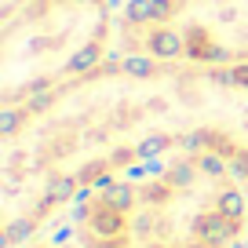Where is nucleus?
Returning a JSON list of instances; mask_svg holds the SVG:
<instances>
[{"mask_svg": "<svg viewBox=\"0 0 248 248\" xmlns=\"http://www.w3.org/2000/svg\"><path fill=\"white\" fill-rule=\"evenodd\" d=\"M194 233H197V241H204V245H212V248L230 245L233 233H237V219H226V216H219V212H208V216H201L194 223Z\"/></svg>", "mask_w": 248, "mask_h": 248, "instance_id": "f257e3e1", "label": "nucleus"}, {"mask_svg": "<svg viewBox=\"0 0 248 248\" xmlns=\"http://www.w3.org/2000/svg\"><path fill=\"white\" fill-rule=\"evenodd\" d=\"M146 47H150L154 59H179L186 51V40H183V33L168 30V26H157V30H150Z\"/></svg>", "mask_w": 248, "mask_h": 248, "instance_id": "f03ea898", "label": "nucleus"}, {"mask_svg": "<svg viewBox=\"0 0 248 248\" xmlns=\"http://www.w3.org/2000/svg\"><path fill=\"white\" fill-rule=\"evenodd\" d=\"M124 216H128V212H117L113 204L102 201L99 208L92 212V230H95V233H102V237H117V233L128 226V219H124Z\"/></svg>", "mask_w": 248, "mask_h": 248, "instance_id": "7ed1b4c3", "label": "nucleus"}, {"mask_svg": "<svg viewBox=\"0 0 248 248\" xmlns=\"http://www.w3.org/2000/svg\"><path fill=\"white\" fill-rule=\"evenodd\" d=\"M102 59V47L99 44H84L80 51L70 55V62H66V73H92L95 66H99Z\"/></svg>", "mask_w": 248, "mask_h": 248, "instance_id": "20e7f679", "label": "nucleus"}, {"mask_svg": "<svg viewBox=\"0 0 248 248\" xmlns=\"http://www.w3.org/2000/svg\"><path fill=\"white\" fill-rule=\"evenodd\" d=\"M245 204H248V197L237 194V190H223V194L216 197V212L226 216V219H237V223H241V216H245Z\"/></svg>", "mask_w": 248, "mask_h": 248, "instance_id": "39448f33", "label": "nucleus"}, {"mask_svg": "<svg viewBox=\"0 0 248 248\" xmlns=\"http://www.w3.org/2000/svg\"><path fill=\"white\" fill-rule=\"evenodd\" d=\"M121 70L128 73V77H135V80H150L157 73V62H154V55H128V59L121 62Z\"/></svg>", "mask_w": 248, "mask_h": 248, "instance_id": "423d86ee", "label": "nucleus"}, {"mask_svg": "<svg viewBox=\"0 0 248 248\" xmlns=\"http://www.w3.org/2000/svg\"><path fill=\"white\" fill-rule=\"evenodd\" d=\"M197 161H175L164 175H168V186H179V190H186V186H194V179H197Z\"/></svg>", "mask_w": 248, "mask_h": 248, "instance_id": "0eeeda50", "label": "nucleus"}, {"mask_svg": "<svg viewBox=\"0 0 248 248\" xmlns=\"http://www.w3.org/2000/svg\"><path fill=\"white\" fill-rule=\"evenodd\" d=\"M168 146H171V139H168V135L154 132V135H146V139H142L139 146H135V154H139V161H154V157H161Z\"/></svg>", "mask_w": 248, "mask_h": 248, "instance_id": "6e6552de", "label": "nucleus"}, {"mask_svg": "<svg viewBox=\"0 0 248 248\" xmlns=\"http://www.w3.org/2000/svg\"><path fill=\"white\" fill-rule=\"evenodd\" d=\"M77 186H80V179H73V175L51 179V186H47V201H73Z\"/></svg>", "mask_w": 248, "mask_h": 248, "instance_id": "1a4fd4ad", "label": "nucleus"}, {"mask_svg": "<svg viewBox=\"0 0 248 248\" xmlns=\"http://www.w3.org/2000/svg\"><path fill=\"white\" fill-rule=\"evenodd\" d=\"M102 197H106V204H113L117 212H132V204H135V190L128 183H117L113 190H106Z\"/></svg>", "mask_w": 248, "mask_h": 248, "instance_id": "9d476101", "label": "nucleus"}, {"mask_svg": "<svg viewBox=\"0 0 248 248\" xmlns=\"http://www.w3.org/2000/svg\"><path fill=\"white\" fill-rule=\"evenodd\" d=\"M30 237H33V223L30 219H11L0 245H22V241H30Z\"/></svg>", "mask_w": 248, "mask_h": 248, "instance_id": "9b49d317", "label": "nucleus"}, {"mask_svg": "<svg viewBox=\"0 0 248 248\" xmlns=\"http://www.w3.org/2000/svg\"><path fill=\"white\" fill-rule=\"evenodd\" d=\"M197 168H201L208 179H219V175H226V161H223V154H216V150H204V154L197 157Z\"/></svg>", "mask_w": 248, "mask_h": 248, "instance_id": "f8f14e48", "label": "nucleus"}, {"mask_svg": "<svg viewBox=\"0 0 248 248\" xmlns=\"http://www.w3.org/2000/svg\"><path fill=\"white\" fill-rule=\"evenodd\" d=\"M226 175H230L233 183H248V150L230 154V161H226Z\"/></svg>", "mask_w": 248, "mask_h": 248, "instance_id": "ddd939ff", "label": "nucleus"}, {"mask_svg": "<svg viewBox=\"0 0 248 248\" xmlns=\"http://www.w3.org/2000/svg\"><path fill=\"white\" fill-rule=\"evenodd\" d=\"M22 121H26V109H15V106L0 109V135H15Z\"/></svg>", "mask_w": 248, "mask_h": 248, "instance_id": "4468645a", "label": "nucleus"}, {"mask_svg": "<svg viewBox=\"0 0 248 248\" xmlns=\"http://www.w3.org/2000/svg\"><path fill=\"white\" fill-rule=\"evenodd\" d=\"M219 84H233V88H248V66H230L226 73H216Z\"/></svg>", "mask_w": 248, "mask_h": 248, "instance_id": "2eb2a0df", "label": "nucleus"}, {"mask_svg": "<svg viewBox=\"0 0 248 248\" xmlns=\"http://www.w3.org/2000/svg\"><path fill=\"white\" fill-rule=\"evenodd\" d=\"M128 22H135V26L154 22V15H150V0H128Z\"/></svg>", "mask_w": 248, "mask_h": 248, "instance_id": "dca6fc26", "label": "nucleus"}, {"mask_svg": "<svg viewBox=\"0 0 248 248\" xmlns=\"http://www.w3.org/2000/svg\"><path fill=\"white\" fill-rule=\"evenodd\" d=\"M150 15H154V22H168L175 15V0H150Z\"/></svg>", "mask_w": 248, "mask_h": 248, "instance_id": "f3484780", "label": "nucleus"}, {"mask_svg": "<svg viewBox=\"0 0 248 248\" xmlns=\"http://www.w3.org/2000/svg\"><path fill=\"white\" fill-rule=\"evenodd\" d=\"M51 99H55L51 92H33L30 99H26V113H40V109H47V106H51Z\"/></svg>", "mask_w": 248, "mask_h": 248, "instance_id": "a211bd4d", "label": "nucleus"}, {"mask_svg": "<svg viewBox=\"0 0 248 248\" xmlns=\"http://www.w3.org/2000/svg\"><path fill=\"white\" fill-rule=\"evenodd\" d=\"M99 175H102V164H99V161H92V164H84V171H80L77 179H80V183H95Z\"/></svg>", "mask_w": 248, "mask_h": 248, "instance_id": "6ab92c4d", "label": "nucleus"}, {"mask_svg": "<svg viewBox=\"0 0 248 248\" xmlns=\"http://www.w3.org/2000/svg\"><path fill=\"white\" fill-rule=\"evenodd\" d=\"M132 157H139V154H135V150H117V154L109 157V164H117V168H128V164H132Z\"/></svg>", "mask_w": 248, "mask_h": 248, "instance_id": "aec40b11", "label": "nucleus"}, {"mask_svg": "<svg viewBox=\"0 0 248 248\" xmlns=\"http://www.w3.org/2000/svg\"><path fill=\"white\" fill-rule=\"evenodd\" d=\"M92 201V186H77V194H73V208H84Z\"/></svg>", "mask_w": 248, "mask_h": 248, "instance_id": "412c9836", "label": "nucleus"}, {"mask_svg": "<svg viewBox=\"0 0 248 248\" xmlns=\"http://www.w3.org/2000/svg\"><path fill=\"white\" fill-rule=\"evenodd\" d=\"M113 186H117V179H113V175H106V171L95 179V190H102V194H106V190H113Z\"/></svg>", "mask_w": 248, "mask_h": 248, "instance_id": "4be33fe9", "label": "nucleus"}, {"mask_svg": "<svg viewBox=\"0 0 248 248\" xmlns=\"http://www.w3.org/2000/svg\"><path fill=\"white\" fill-rule=\"evenodd\" d=\"M70 233H73V226H59V230H55V248H62V245H66V241H70Z\"/></svg>", "mask_w": 248, "mask_h": 248, "instance_id": "5701e85b", "label": "nucleus"}, {"mask_svg": "<svg viewBox=\"0 0 248 248\" xmlns=\"http://www.w3.org/2000/svg\"><path fill=\"white\" fill-rule=\"evenodd\" d=\"M142 164H146V175H161V171H164L161 157H154V161H142Z\"/></svg>", "mask_w": 248, "mask_h": 248, "instance_id": "b1692460", "label": "nucleus"}, {"mask_svg": "<svg viewBox=\"0 0 248 248\" xmlns=\"http://www.w3.org/2000/svg\"><path fill=\"white\" fill-rule=\"evenodd\" d=\"M146 197H150V201H161V197H164V186H150Z\"/></svg>", "mask_w": 248, "mask_h": 248, "instance_id": "393cba45", "label": "nucleus"}, {"mask_svg": "<svg viewBox=\"0 0 248 248\" xmlns=\"http://www.w3.org/2000/svg\"><path fill=\"white\" fill-rule=\"evenodd\" d=\"M186 248H212V245H204V241H194V245H186Z\"/></svg>", "mask_w": 248, "mask_h": 248, "instance_id": "a878e982", "label": "nucleus"}, {"mask_svg": "<svg viewBox=\"0 0 248 248\" xmlns=\"http://www.w3.org/2000/svg\"><path fill=\"white\" fill-rule=\"evenodd\" d=\"M230 248H248V245H245V241H237V245H230Z\"/></svg>", "mask_w": 248, "mask_h": 248, "instance_id": "bb28decb", "label": "nucleus"}, {"mask_svg": "<svg viewBox=\"0 0 248 248\" xmlns=\"http://www.w3.org/2000/svg\"><path fill=\"white\" fill-rule=\"evenodd\" d=\"M109 4H113V8H121V4H124V0H109Z\"/></svg>", "mask_w": 248, "mask_h": 248, "instance_id": "cd10ccee", "label": "nucleus"}, {"mask_svg": "<svg viewBox=\"0 0 248 248\" xmlns=\"http://www.w3.org/2000/svg\"><path fill=\"white\" fill-rule=\"evenodd\" d=\"M142 248H157V245H142Z\"/></svg>", "mask_w": 248, "mask_h": 248, "instance_id": "c85d7f7f", "label": "nucleus"}, {"mask_svg": "<svg viewBox=\"0 0 248 248\" xmlns=\"http://www.w3.org/2000/svg\"><path fill=\"white\" fill-rule=\"evenodd\" d=\"M80 4H92V0H80Z\"/></svg>", "mask_w": 248, "mask_h": 248, "instance_id": "c756f323", "label": "nucleus"}, {"mask_svg": "<svg viewBox=\"0 0 248 248\" xmlns=\"http://www.w3.org/2000/svg\"><path fill=\"white\" fill-rule=\"evenodd\" d=\"M62 248H73V245H62Z\"/></svg>", "mask_w": 248, "mask_h": 248, "instance_id": "7c9ffc66", "label": "nucleus"}, {"mask_svg": "<svg viewBox=\"0 0 248 248\" xmlns=\"http://www.w3.org/2000/svg\"><path fill=\"white\" fill-rule=\"evenodd\" d=\"M245 197H248V194H245Z\"/></svg>", "mask_w": 248, "mask_h": 248, "instance_id": "2f4dec72", "label": "nucleus"}]
</instances>
